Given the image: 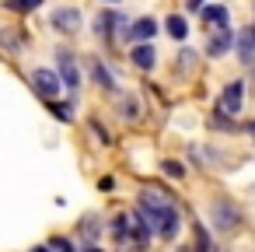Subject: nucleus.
I'll list each match as a JSON object with an SVG mask.
<instances>
[{
    "instance_id": "nucleus-9",
    "label": "nucleus",
    "mask_w": 255,
    "mask_h": 252,
    "mask_svg": "<svg viewBox=\"0 0 255 252\" xmlns=\"http://www.w3.org/2000/svg\"><path fill=\"white\" fill-rule=\"evenodd\" d=\"M238 56H241V63H252L255 60V28H245L238 35Z\"/></svg>"
},
{
    "instance_id": "nucleus-8",
    "label": "nucleus",
    "mask_w": 255,
    "mask_h": 252,
    "mask_svg": "<svg viewBox=\"0 0 255 252\" xmlns=\"http://www.w3.org/2000/svg\"><path fill=\"white\" fill-rule=\"evenodd\" d=\"M231 42H234V32H231V28H213V35H210V42H206V53H210V56H224V53L231 49Z\"/></svg>"
},
{
    "instance_id": "nucleus-20",
    "label": "nucleus",
    "mask_w": 255,
    "mask_h": 252,
    "mask_svg": "<svg viewBox=\"0 0 255 252\" xmlns=\"http://www.w3.org/2000/svg\"><path fill=\"white\" fill-rule=\"evenodd\" d=\"M32 252H49V245H35V249H32Z\"/></svg>"
},
{
    "instance_id": "nucleus-21",
    "label": "nucleus",
    "mask_w": 255,
    "mask_h": 252,
    "mask_svg": "<svg viewBox=\"0 0 255 252\" xmlns=\"http://www.w3.org/2000/svg\"><path fill=\"white\" fill-rule=\"evenodd\" d=\"M248 130H252V137H255V123H252V126H248Z\"/></svg>"
},
{
    "instance_id": "nucleus-4",
    "label": "nucleus",
    "mask_w": 255,
    "mask_h": 252,
    "mask_svg": "<svg viewBox=\"0 0 255 252\" xmlns=\"http://www.w3.org/2000/svg\"><path fill=\"white\" fill-rule=\"evenodd\" d=\"M32 91L39 95V98H46V102H56V95H60V84H63V77L60 74H53V70H46V67H39V70H32Z\"/></svg>"
},
{
    "instance_id": "nucleus-19",
    "label": "nucleus",
    "mask_w": 255,
    "mask_h": 252,
    "mask_svg": "<svg viewBox=\"0 0 255 252\" xmlns=\"http://www.w3.org/2000/svg\"><path fill=\"white\" fill-rule=\"evenodd\" d=\"M49 249H56V252H74V245H70L67 238H53V242H49Z\"/></svg>"
},
{
    "instance_id": "nucleus-2",
    "label": "nucleus",
    "mask_w": 255,
    "mask_h": 252,
    "mask_svg": "<svg viewBox=\"0 0 255 252\" xmlns=\"http://www.w3.org/2000/svg\"><path fill=\"white\" fill-rule=\"evenodd\" d=\"M241 105H245V81H231V84L220 91V98H217V112H220L224 119H234V116L241 112Z\"/></svg>"
},
{
    "instance_id": "nucleus-11",
    "label": "nucleus",
    "mask_w": 255,
    "mask_h": 252,
    "mask_svg": "<svg viewBox=\"0 0 255 252\" xmlns=\"http://www.w3.org/2000/svg\"><path fill=\"white\" fill-rule=\"evenodd\" d=\"M129 60H133L140 70H150V67L157 63V53H154V46H147V42H143V46H136V49L129 53Z\"/></svg>"
},
{
    "instance_id": "nucleus-1",
    "label": "nucleus",
    "mask_w": 255,
    "mask_h": 252,
    "mask_svg": "<svg viewBox=\"0 0 255 252\" xmlns=\"http://www.w3.org/2000/svg\"><path fill=\"white\" fill-rule=\"evenodd\" d=\"M136 217L140 221H147L161 238H175L178 235V228H182V214H178V203L171 200V196H164L161 189H140V196H136Z\"/></svg>"
},
{
    "instance_id": "nucleus-12",
    "label": "nucleus",
    "mask_w": 255,
    "mask_h": 252,
    "mask_svg": "<svg viewBox=\"0 0 255 252\" xmlns=\"http://www.w3.org/2000/svg\"><path fill=\"white\" fill-rule=\"evenodd\" d=\"M192 252H217V245H213V238L206 235V228L196 221L192 224Z\"/></svg>"
},
{
    "instance_id": "nucleus-23",
    "label": "nucleus",
    "mask_w": 255,
    "mask_h": 252,
    "mask_svg": "<svg viewBox=\"0 0 255 252\" xmlns=\"http://www.w3.org/2000/svg\"><path fill=\"white\" fill-rule=\"evenodd\" d=\"M252 28H255V25H252Z\"/></svg>"
},
{
    "instance_id": "nucleus-7",
    "label": "nucleus",
    "mask_w": 255,
    "mask_h": 252,
    "mask_svg": "<svg viewBox=\"0 0 255 252\" xmlns=\"http://www.w3.org/2000/svg\"><path fill=\"white\" fill-rule=\"evenodd\" d=\"M199 18H203V25H210V32L213 28H227V21H231V14H227L224 4H206Z\"/></svg>"
},
{
    "instance_id": "nucleus-13",
    "label": "nucleus",
    "mask_w": 255,
    "mask_h": 252,
    "mask_svg": "<svg viewBox=\"0 0 255 252\" xmlns=\"http://www.w3.org/2000/svg\"><path fill=\"white\" fill-rule=\"evenodd\" d=\"M164 28H168V35H171V39H178V42H182V39H185V32H189V28H185V18H178V14H171Z\"/></svg>"
},
{
    "instance_id": "nucleus-17",
    "label": "nucleus",
    "mask_w": 255,
    "mask_h": 252,
    "mask_svg": "<svg viewBox=\"0 0 255 252\" xmlns=\"http://www.w3.org/2000/svg\"><path fill=\"white\" fill-rule=\"evenodd\" d=\"M39 4H42V0H7L11 11H35Z\"/></svg>"
},
{
    "instance_id": "nucleus-10",
    "label": "nucleus",
    "mask_w": 255,
    "mask_h": 252,
    "mask_svg": "<svg viewBox=\"0 0 255 252\" xmlns=\"http://www.w3.org/2000/svg\"><path fill=\"white\" fill-rule=\"evenodd\" d=\"M154 32H157V21H154V18H140V21H133V28H129V39H136V42H147V39H154Z\"/></svg>"
},
{
    "instance_id": "nucleus-14",
    "label": "nucleus",
    "mask_w": 255,
    "mask_h": 252,
    "mask_svg": "<svg viewBox=\"0 0 255 252\" xmlns=\"http://www.w3.org/2000/svg\"><path fill=\"white\" fill-rule=\"evenodd\" d=\"M119 25V14L116 11H105L102 18H98V28H102V35H112V28Z\"/></svg>"
},
{
    "instance_id": "nucleus-18",
    "label": "nucleus",
    "mask_w": 255,
    "mask_h": 252,
    "mask_svg": "<svg viewBox=\"0 0 255 252\" xmlns=\"http://www.w3.org/2000/svg\"><path fill=\"white\" fill-rule=\"evenodd\" d=\"M161 168H164V175H171V179H185V168H182L178 161H164Z\"/></svg>"
},
{
    "instance_id": "nucleus-3",
    "label": "nucleus",
    "mask_w": 255,
    "mask_h": 252,
    "mask_svg": "<svg viewBox=\"0 0 255 252\" xmlns=\"http://www.w3.org/2000/svg\"><path fill=\"white\" fill-rule=\"evenodd\" d=\"M210 221L217 231H234L241 224V210L231 203V200H213L210 203Z\"/></svg>"
},
{
    "instance_id": "nucleus-22",
    "label": "nucleus",
    "mask_w": 255,
    "mask_h": 252,
    "mask_svg": "<svg viewBox=\"0 0 255 252\" xmlns=\"http://www.w3.org/2000/svg\"><path fill=\"white\" fill-rule=\"evenodd\" d=\"M105 4H119V0H105Z\"/></svg>"
},
{
    "instance_id": "nucleus-16",
    "label": "nucleus",
    "mask_w": 255,
    "mask_h": 252,
    "mask_svg": "<svg viewBox=\"0 0 255 252\" xmlns=\"http://www.w3.org/2000/svg\"><path fill=\"white\" fill-rule=\"evenodd\" d=\"M95 81H98L102 88H116V81H112V74L105 70V63H95Z\"/></svg>"
},
{
    "instance_id": "nucleus-5",
    "label": "nucleus",
    "mask_w": 255,
    "mask_h": 252,
    "mask_svg": "<svg viewBox=\"0 0 255 252\" xmlns=\"http://www.w3.org/2000/svg\"><path fill=\"white\" fill-rule=\"evenodd\" d=\"M56 67H60L63 84H67L70 91H77V88H81V70H77V63H74V53L60 49V53H56Z\"/></svg>"
},
{
    "instance_id": "nucleus-15",
    "label": "nucleus",
    "mask_w": 255,
    "mask_h": 252,
    "mask_svg": "<svg viewBox=\"0 0 255 252\" xmlns=\"http://www.w3.org/2000/svg\"><path fill=\"white\" fill-rule=\"evenodd\" d=\"M49 112H53V116H56L60 123H70V119H74V116H70L74 109H70L67 102H49Z\"/></svg>"
},
{
    "instance_id": "nucleus-6",
    "label": "nucleus",
    "mask_w": 255,
    "mask_h": 252,
    "mask_svg": "<svg viewBox=\"0 0 255 252\" xmlns=\"http://www.w3.org/2000/svg\"><path fill=\"white\" fill-rule=\"evenodd\" d=\"M53 28L63 32V35H74L81 28V11L77 7H56L53 11Z\"/></svg>"
}]
</instances>
